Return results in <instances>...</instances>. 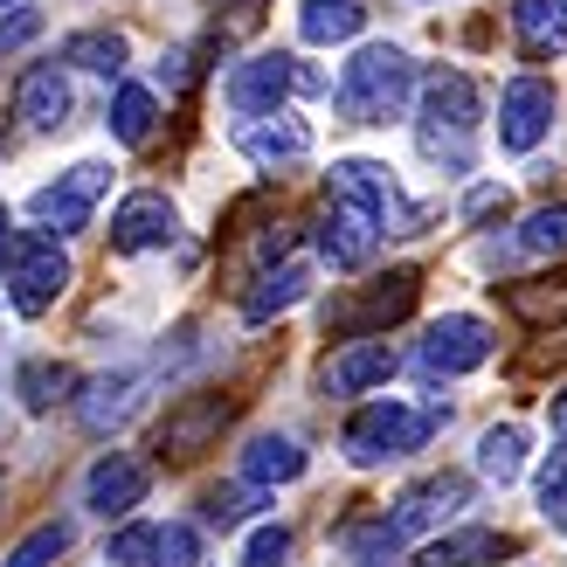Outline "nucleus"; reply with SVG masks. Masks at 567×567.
Here are the masks:
<instances>
[{"label":"nucleus","mask_w":567,"mask_h":567,"mask_svg":"<svg viewBox=\"0 0 567 567\" xmlns=\"http://www.w3.org/2000/svg\"><path fill=\"white\" fill-rule=\"evenodd\" d=\"M422 91L415 83V63L394 42H367V49H353V63L339 70V91H332V104L347 111L353 125H388V118H402L409 111V97Z\"/></svg>","instance_id":"1"},{"label":"nucleus","mask_w":567,"mask_h":567,"mask_svg":"<svg viewBox=\"0 0 567 567\" xmlns=\"http://www.w3.org/2000/svg\"><path fill=\"white\" fill-rule=\"evenodd\" d=\"M443 430V409H415V402H367L353 409L347 422V464L374 471V464H394V457H415L422 443H430Z\"/></svg>","instance_id":"2"},{"label":"nucleus","mask_w":567,"mask_h":567,"mask_svg":"<svg viewBox=\"0 0 567 567\" xmlns=\"http://www.w3.org/2000/svg\"><path fill=\"white\" fill-rule=\"evenodd\" d=\"M415 291H422V277H415V270H388V277L367 284V291L332 298V305H326V332H339V339L388 332L394 319H409V311H415Z\"/></svg>","instance_id":"3"},{"label":"nucleus","mask_w":567,"mask_h":567,"mask_svg":"<svg viewBox=\"0 0 567 567\" xmlns=\"http://www.w3.org/2000/svg\"><path fill=\"white\" fill-rule=\"evenodd\" d=\"M0 270H8V291H14L21 319H42V311L70 291V257L55 249V236H14Z\"/></svg>","instance_id":"4"},{"label":"nucleus","mask_w":567,"mask_h":567,"mask_svg":"<svg viewBox=\"0 0 567 567\" xmlns=\"http://www.w3.org/2000/svg\"><path fill=\"white\" fill-rule=\"evenodd\" d=\"M104 187H111V166L104 159H76L70 174H55L49 187H35L28 215H35L42 229H55V236H76L83 221H91V208L104 202Z\"/></svg>","instance_id":"5"},{"label":"nucleus","mask_w":567,"mask_h":567,"mask_svg":"<svg viewBox=\"0 0 567 567\" xmlns=\"http://www.w3.org/2000/svg\"><path fill=\"white\" fill-rule=\"evenodd\" d=\"M305 83H319V76H305L298 70V55H284V49H270V55H249V63H236V76H229V104L243 111V118H270V111L284 104Z\"/></svg>","instance_id":"6"},{"label":"nucleus","mask_w":567,"mask_h":567,"mask_svg":"<svg viewBox=\"0 0 567 567\" xmlns=\"http://www.w3.org/2000/svg\"><path fill=\"white\" fill-rule=\"evenodd\" d=\"M422 374H471V367H485L492 360V326L485 319H471V311H443V319L422 332Z\"/></svg>","instance_id":"7"},{"label":"nucleus","mask_w":567,"mask_h":567,"mask_svg":"<svg viewBox=\"0 0 567 567\" xmlns=\"http://www.w3.org/2000/svg\"><path fill=\"white\" fill-rule=\"evenodd\" d=\"M547 132H554V83L547 76H513L498 91V146L533 153Z\"/></svg>","instance_id":"8"},{"label":"nucleus","mask_w":567,"mask_h":567,"mask_svg":"<svg viewBox=\"0 0 567 567\" xmlns=\"http://www.w3.org/2000/svg\"><path fill=\"white\" fill-rule=\"evenodd\" d=\"M146 492H153V464H138L132 450H104V457L83 471V505H91L97 519H125Z\"/></svg>","instance_id":"9"},{"label":"nucleus","mask_w":567,"mask_h":567,"mask_svg":"<svg viewBox=\"0 0 567 567\" xmlns=\"http://www.w3.org/2000/svg\"><path fill=\"white\" fill-rule=\"evenodd\" d=\"M381 221H388V215L360 208V202H332V208L319 215V257H326L332 270H360L367 257H374V243H381Z\"/></svg>","instance_id":"10"},{"label":"nucleus","mask_w":567,"mask_h":567,"mask_svg":"<svg viewBox=\"0 0 567 567\" xmlns=\"http://www.w3.org/2000/svg\"><path fill=\"white\" fill-rule=\"evenodd\" d=\"M221 422H229V394H187V402L166 409V422H159V457H174V464L202 457L221 436Z\"/></svg>","instance_id":"11"},{"label":"nucleus","mask_w":567,"mask_h":567,"mask_svg":"<svg viewBox=\"0 0 567 567\" xmlns=\"http://www.w3.org/2000/svg\"><path fill=\"white\" fill-rule=\"evenodd\" d=\"M181 236V215L166 194H132V202H118V215H111V249L118 257H146V249H166Z\"/></svg>","instance_id":"12"},{"label":"nucleus","mask_w":567,"mask_h":567,"mask_svg":"<svg viewBox=\"0 0 567 567\" xmlns=\"http://www.w3.org/2000/svg\"><path fill=\"white\" fill-rule=\"evenodd\" d=\"M229 138H236L243 159L270 166V174H277V166H298V159L311 153V125H305V118H284V111H270V118H243Z\"/></svg>","instance_id":"13"},{"label":"nucleus","mask_w":567,"mask_h":567,"mask_svg":"<svg viewBox=\"0 0 567 567\" xmlns=\"http://www.w3.org/2000/svg\"><path fill=\"white\" fill-rule=\"evenodd\" d=\"M381 381H394V347H388V339H347V347L319 367L326 394H367Z\"/></svg>","instance_id":"14"},{"label":"nucleus","mask_w":567,"mask_h":567,"mask_svg":"<svg viewBox=\"0 0 567 567\" xmlns=\"http://www.w3.org/2000/svg\"><path fill=\"white\" fill-rule=\"evenodd\" d=\"M464 505H471V477L436 471V477H422V485H409L402 498H394V526H402V533H422V526L457 519Z\"/></svg>","instance_id":"15"},{"label":"nucleus","mask_w":567,"mask_h":567,"mask_svg":"<svg viewBox=\"0 0 567 567\" xmlns=\"http://www.w3.org/2000/svg\"><path fill=\"white\" fill-rule=\"evenodd\" d=\"M477 83L464 70H430L422 76V118H430L436 132H471L477 125Z\"/></svg>","instance_id":"16"},{"label":"nucleus","mask_w":567,"mask_h":567,"mask_svg":"<svg viewBox=\"0 0 567 567\" xmlns=\"http://www.w3.org/2000/svg\"><path fill=\"white\" fill-rule=\"evenodd\" d=\"M14 111H21V125H35V132H55L70 118V83L55 63H35L21 76V91H14Z\"/></svg>","instance_id":"17"},{"label":"nucleus","mask_w":567,"mask_h":567,"mask_svg":"<svg viewBox=\"0 0 567 567\" xmlns=\"http://www.w3.org/2000/svg\"><path fill=\"white\" fill-rule=\"evenodd\" d=\"M332 202H360L374 215H394V174L381 159H332V181H326Z\"/></svg>","instance_id":"18"},{"label":"nucleus","mask_w":567,"mask_h":567,"mask_svg":"<svg viewBox=\"0 0 567 567\" xmlns=\"http://www.w3.org/2000/svg\"><path fill=\"white\" fill-rule=\"evenodd\" d=\"M513 35L526 55H567V0H513Z\"/></svg>","instance_id":"19"},{"label":"nucleus","mask_w":567,"mask_h":567,"mask_svg":"<svg viewBox=\"0 0 567 567\" xmlns=\"http://www.w3.org/2000/svg\"><path fill=\"white\" fill-rule=\"evenodd\" d=\"M138 388H146L138 374H104V381H91V388H83V402H76V422H83L91 436L118 430V422L138 409Z\"/></svg>","instance_id":"20"},{"label":"nucleus","mask_w":567,"mask_h":567,"mask_svg":"<svg viewBox=\"0 0 567 567\" xmlns=\"http://www.w3.org/2000/svg\"><path fill=\"white\" fill-rule=\"evenodd\" d=\"M305 291H311V270L305 264H277V270L257 277V291H243V319L249 326H270L277 311H291Z\"/></svg>","instance_id":"21"},{"label":"nucleus","mask_w":567,"mask_h":567,"mask_svg":"<svg viewBox=\"0 0 567 567\" xmlns=\"http://www.w3.org/2000/svg\"><path fill=\"white\" fill-rule=\"evenodd\" d=\"M291 477H305V450L291 436H249V450H243V485L270 492V485H291Z\"/></svg>","instance_id":"22"},{"label":"nucleus","mask_w":567,"mask_h":567,"mask_svg":"<svg viewBox=\"0 0 567 567\" xmlns=\"http://www.w3.org/2000/svg\"><path fill=\"white\" fill-rule=\"evenodd\" d=\"M360 28H367V8H360V0H305V14H298V35L319 42V49L353 42Z\"/></svg>","instance_id":"23"},{"label":"nucleus","mask_w":567,"mask_h":567,"mask_svg":"<svg viewBox=\"0 0 567 567\" xmlns=\"http://www.w3.org/2000/svg\"><path fill=\"white\" fill-rule=\"evenodd\" d=\"M505 540L492 526H464V533H443V540H430L415 554V567H477V560H498Z\"/></svg>","instance_id":"24"},{"label":"nucleus","mask_w":567,"mask_h":567,"mask_svg":"<svg viewBox=\"0 0 567 567\" xmlns=\"http://www.w3.org/2000/svg\"><path fill=\"white\" fill-rule=\"evenodd\" d=\"M111 138L118 146H146L153 138V125H159V97L146 91V83H118V97H111Z\"/></svg>","instance_id":"25"},{"label":"nucleus","mask_w":567,"mask_h":567,"mask_svg":"<svg viewBox=\"0 0 567 567\" xmlns=\"http://www.w3.org/2000/svg\"><path fill=\"white\" fill-rule=\"evenodd\" d=\"M339 554L360 560V567H388L394 554H402V526L394 519H347L339 526Z\"/></svg>","instance_id":"26"},{"label":"nucleus","mask_w":567,"mask_h":567,"mask_svg":"<svg viewBox=\"0 0 567 567\" xmlns=\"http://www.w3.org/2000/svg\"><path fill=\"white\" fill-rule=\"evenodd\" d=\"M70 388H76V374H70L63 360H28L21 374H14V394H21L28 415H49L55 402H70Z\"/></svg>","instance_id":"27"},{"label":"nucleus","mask_w":567,"mask_h":567,"mask_svg":"<svg viewBox=\"0 0 567 567\" xmlns=\"http://www.w3.org/2000/svg\"><path fill=\"white\" fill-rule=\"evenodd\" d=\"M477 471H485L492 485H513V477L526 471V430L519 422H498V430L477 436Z\"/></svg>","instance_id":"28"},{"label":"nucleus","mask_w":567,"mask_h":567,"mask_svg":"<svg viewBox=\"0 0 567 567\" xmlns=\"http://www.w3.org/2000/svg\"><path fill=\"white\" fill-rule=\"evenodd\" d=\"M63 63H83V70H97V76H118V70H125V35H118V28L70 35V42H63Z\"/></svg>","instance_id":"29"},{"label":"nucleus","mask_w":567,"mask_h":567,"mask_svg":"<svg viewBox=\"0 0 567 567\" xmlns=\"http://www.w3.org/2000/svg\"><path fill=\"white\" fill-rule=\"evenodd\" d=\"M519 249H526V257H540V264L567 257V208H533L519 221Z\"/></svg>","instance_id":"30"},{"label":"nucleus","mask_w":567,"mask_h":567,"mask_svg":"<svg viewBox=\"0 0 567 567\" xmlns=\"http://www.w3.org/2000/svg\"><path fill=\"white\" fill-rule=\"evenodd\" d=\"M202 513H208V526H221V533H236L249 513H257V485H215L208 498H202Z\"/></svg>","instance_id":"31"},{"label":"nucleus","mask_w":567,"mask_h":567,"mask_svg":"<svg viewBox=\"0 0 567 567\" xmlns=\"http://www.w3.org/2000/svg\"><path fill=\"white\" fill-rule=\"evenodd\" d=\"M159 567H208V540L187 519H166L159 526Z\"/></svg>","instance_id":"32"},{"label":"nucleus","mask_w":567,"mask_h":567,"mask_svg":"<svg viewBox=\"0 0 567 567\" xmlns=\"http://www.w3.org/2000/svg\"><path fill=\"white\" fill-rule=\"evenodd\" d=\"M70 554V526L63 519H49V526H35L28 540L8 554V567H49V560H63Z\"/></svg>","instance_id":"33"},{"label":"nucleus","mask_w":567,"mask_h":567,"mask_svg":"<svg viewBox=\"0 0 567 567\" xmlns=\"http://www.w3.org/2000/svg\"><path fill=\"white\" fill-rule=\"evenodd\" d=\"M111 560L118 567H159V526H125L111 540Z\"/></svg>","instance_id":"34"},{"label":"nucleus","mask_w":567,"mask_h":567,"mask_svg":"<svg viewBox=\"0 0 567 567\" xmlns=\"http://www.w3.org/2000/svg\"><path fill=\"white\" fill-rule=\"evenodd\" d=\"M284 554H291V526H257L243 547V567H284Z\"/></svg>","instance_id":"35"},{"label":"nucleus","mask_w":567,"mask_h":567,"mask_svg":"<svg viewBox=\"0 0 567 567\" xmlns=\"http://www.w3.org/2000/svg\"><path fill=\"white\" fill-rule=\"evenodd\" d=\"M42 35V14L35 8H14L8 21H0V55H14V49H28V42H35Z\"/></svg>","instance_id":"36"},{"label":"nucleus","mask_w":567,"mask_h":567,"mask_svg":"<svg viewBox=\"0 0 567 567\" xmlns=\"http://www.w3.org/2000/svg\"><path fill=\"white\" fill-rule=\"evenodd\" d=\"M485 215H505V187H492V181L464 194V221H485Z\"/></svg>","instance_id":"37"},{"label":"nucleus","mask_w":567,"mask_h":567,"mask_svg":"<svg viewBox=\"0 0 567 567\" xmlns=\"http://www.w3.org/2000/svg\"><path fill=\"white\" fill-rule=\"evenodd\" d=\"M547 422H554V436L567 443V394H554V402H547Z\"/></svg>","instance_id":"38"},{"label":"nucleus","mask_w":567,"mask_h":567,"mask_svg":"<svg viewBox=\"0 0 567 567\" xmlns=\"http://www.w3.org/2000/svg\"><path fill=\"white\" fill-rule=\"evenodd\" d=\"M540 513H547L554 526H567V492H554V498H540Z\"/></svg>","instance_id":"39"},{"label":"nucleus","mask_w":567,"mask_h":567,"mask_svg":"<svg viewBox=\"0 0 567 567\" xmlns=\"http://www.w3.org/2000/svg\"><path fill=\"white\" fill-rule=\"evenodd\" d=\"M8 249H14V229H8V208H0V264H8Z\"/></svg>","instance_id":"40"},{"label":"nucleus","mask_w":567,"mask_h":567,"mask_svg":"<svg viewBox=\"0 0 567 567\" xmlns=\"http://www.w3.org/2000/svg\"><path fill=\"white\" fill-rule=\"evenodd\" d=\"M0 8H21V0H0Z\"/></svg>","instance_id":"41"}]
</instances>
